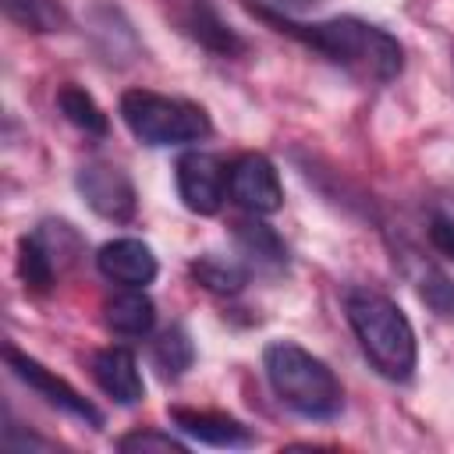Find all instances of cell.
<instances>
[{"mask_svg": "<svg viewBox=\"0 0 454 454\" xmlns=\"http://www.w3.org/2000/svg\"><path fill=\"white\" fill-rule=\"evenodd\" d=\"M259 14L270 25H277V32H287L291 39H298L301 46L316 50L319 57H326L330 64L344 67L362 82H394L404 71V46L387 28L362 21L355 14H337L323 21H294L270 11Z\"/></svg>", "mask_w": 454, "mask_h": 454, "instance_id": "cell-1", "label": "cell"}, {"mask_svg": "<svg viewBox=\"0 0 454 454\" xmlns=\"http://www.w3.org/2000/svg\"><path fill=\"white\" fill-rule=\"evenodd\" d=\"M344 312L372 369L394 383L411 380L415 362H419V344H415V330L404 309L380 291L355 287L344 298Z\"/></svg>", "mask_w": 454, "mask_h": 454, "instance_id": "cell-2", "label": "cell"}, {"mask_svg": "<svg viewBox=\"0 0 454 454\" xmlns=\"http://www.w3.org/2000/svg\"><path fill=\"white\" fill-rule=\"evenodd\" d=\"M262 369L266 380L273 387V394L280 397V404H287L294 415L301 419H337L344 408V390L340 380L333 376V369L305 351L294 340H270L262 351Z\"/></svg>", "mask_w": 454, "mask_h": 454, "instance_id": "cell-3", "label": "cell"}, {"mask_svg": "<svg viewBox=\"0 0 454 454\" xmlns=\"http://www.w3.org/2000/svg\"><path fill=\"white\" fill-rule=\"evenodd\" d=\"M121 121L128 131L153 149L163 145H188L213 131L209 114L181 96H163L153 89H128L121 96Z\"/></svg>", "mask_w": 454, "mask_h": 454, "instance_id": "cell-4", "label": "cell"}, {"mask_svg": "<svg viewBox=\"0 0 454 454\" xmlns=\"http://www.w3.org/2000/svg\"><path fill=\"white\" fill-rule=\"evenodd\" d=\"M74 188H78V195L85 199V206H89L96 216H103V220L128 223V220L135 216V209H138L135 184H131L128 170H121L117 163L92 160V163L78 167Z\"/></svg>", "mask_w": 454, "mask_h": 454, "instance_id": "cell-5", "label": "cell"}, {"mask_svg": "<svg viewBox=\"0 0 454 454\" xmlns=\"http://www.w3.org/2000/svg\"><path fill=\"white\" fill-rule=\"evenodd\" d=\"M227 188H231V199L241 209H248L252 216H270L284 206L280 174H277L273 160L262 153H241L227 167Z\"/></svg>", "mask_w": 454, "mask_h": 454, "instance_id": "cell-6", "label": "cell"}, {"mask_svg": "<svg viewBox=\"0 0 454 454\" xmlns=\"http://www.w3.org/2000/svg\"><path fill=\"white\" fill-rule=\"evenodd\" d=\"M4 358H7L11 372H14L25 387H32L46 404L60 408L64 415H71V419H78V422H85V426H92V429H99V426H103V411H99L89 397H82L67 380H60L57 372H50L43 362H35V358L21 355L18 348H7V351H4Z\"/></svg>", "mask_w": 454, "mask_h": 454, "instance_id": "cell-7", "label": "cell"}, {"mask_svg": "<svg viewBox=\"0 0 454 454\" xmlns=\"http://www.w3.org/2000/svg\"><path fill=\"white\" fill-rule=\"evenodd\" d=\"M227 163L216 153H184L177 160V195L184 202V209L199 213V216H213L220 213L223 199H227Z\"/></svg>", "mask_w": 454, "mask_h": 454, "instance_id": "cell-8", "label": "cell"}, {"mask_svg": "<svg viewBox=\"0 0 454 454\" xmlns=\"http://www.w3.org/2000/svg\"><path fill=\"white\" fill-rule=\"evenodd\" d=\"M96 270L121 287H145L156 280L160 262L142 238H114V241L99 245Z\"/></svg>", "mask_w": 454, "mask_h": 454, "instance_id": "cell-9", "label": "cell"}, {"mask_svg": "<svg viewBox=\"0 0 454 454\" xmlns=\"http://www.w3.org/2000/svg\"><path fill=\"white\" fill-rule=\"evenodd\" d=\"M177 25L188 39H195L199 46H206L216 57H241L245 53V39L216 14V7L209 0H177Z\"/></svg>", "mask_w": 454, "mask_h": 454, "instance_id": "cell-10", "label": "cell"}, {"mask_svg": "<svg viewBox=\"0 0 454 454\" xmlns=\"http://www.w3.org/2000/svg\"><path fill=\"white\" fill-rule=\"evenodd\" d=\"M170 419L184 436H192V440H199L206 447H227L231 450V447H252L255 443V433L245 422H238L234 415H223V411L170 408Z\"/></svg>", "mask_w": 454, "mask_h": 454, "instance_id": "cell-11", "label": "cell"}, {"mask_svg": "<svg viewBox=\"0 0 454 454\" xmlns=\"http://www.w3.org/2000/svg\"><path fill=\"white\" fill-rule=\"evenodd\" d=\"M92 380L106 397L117 404H138L145 397V383L138 372V362L128 348H103L92 355Z\"/></svg>", "mask_w": 454, "mask_h": 454, "instance_id": "cell-12", "label": "cell"}, {"mask_svg": "<svg viewBox=\"0 0 454 454\" xmlns=\"http://www.w3.org/2000/svg\"><path fill=\"white\" fill-rule=\"evenodd\" d=\"M103 323L121 337H145L156 323V305L142 287H124L103 301Z\"/></svg>", "mask_w": 454, "mask_h": 454, "instance_id": "cell-13", "label": "cell"}, {"mask_svg": "<svg viewBox=\"0 0 454 454\" xmlns=\"http://www.w3.org/2000/svg\"><path fill=\"white\" fill-rule=\"evenodd\" d=\"M234 241L241 248L245 266H255L259 273H280L287 270V245L280 241V234L259 220H241L234 231Z\"/></svg>", "mask_w": 454, "mask_h": 454, "instance_id": "cell-14", "label": "cell"}, {"mask_svg": "<svg viewBox=\"0 0 454 454\" xmlns=\"http://www.w3.org/2000/svg\"><path fill=\"white\" fill-rule=\"evenodd\" d=\"M57 110L64 114L67 124H74L85 135H106V128H110L103 106L82 85H74V82H67V85L57 89Z\"/></svg>", "mask_w": 454, "mask_h": 454, "instance_id": "cell-15", "label": "cell"}, {"mask_svg": "<svg viewBox=\"0 0 454 454\" xmlns=\"http://www.w3.org/2000/svg\"><path fill=\"white\" fill-rule=\"evenodd\" d=\"M192 277L206 287V291H213V294H238L241 287H245V280H248V266L245 262H238V259H227V255H199V259H192Z\"/></svg>", "mask_w": 454, "mask_h": 454, "instance_id": "cell-16", "label": "cell"}, {"mask_svg": "<svg viewBox=\"0 0 454 454\" xmlns=\"http://www.w3.org/2000/svg\"><path fill=\"white\" fill-rule=\"evenodd\" d=\"M18 277L35 294H46L60 277V270L53 266V259L46 255V248H43V241L35 234H25L18 241Z\"/></svg>", "mask_w": 454, "mask_h": 454, "instance_id": "cell-17", "label": "cell"}, {"mask_svg": "<svg viewBox=\"0 0 454 454\" xmlns=\"http://www.w3.org/2000/svg\"><path fill=\"white\" fill-rule=\"evenodd\" d=\"M192 362H195V344L184 326H170L153 340V365L160 369L163 380H177Z\"/></svg>", "mask_w": 454, "mask_h": 454, "instance_id": "cell-18", "label": "cell"}, {"mask_svg": "<svg viewBox=\"0 0 454 454\" xmlns=\"http://www.w3.org/2000/svg\"><path fill=\"white\" fill-rule=\"evenodd\" d=\"M4 14L25 32H60L67 14L53 0H4Z\"/></svg>", "mask_w": 454, "mask_h": 454, "instance_id": "cell-19", "label": "cell"}, {"mask_svg": "<svg viewBox=\"0 0 454 454\" xmlns=\"http://www.w3.org/2000/svg\"><path fill=\"white\" fill-rule=\"evenodd\" d=\"M117 450L124 454H184V440L170 436V433H156V429H135V433H124L117 440Z\"/></svg>", "mask_w": 454, "mask_h": 454, "instance_id": "cell-20", "label": "cell"}, {"mask_svg": "<svg viewBox=\"0 0 454 454\" xmlns=\"http://www.w3.org/2000/svg\"><path fill=\"white\" fill-rule=\"evenodd\" d=\"M419 294L436 316L454 319V280L450 277H443L440 270H426V277L419 280Z\"/></svg>", "mask_w": 454, "mask_h": 454, "instance_id": "cell-21", "label": "cell"}, {"mask_svg": "<svg viewBox=\"0 0 454 454\" xmlns=\"http://www.w3.org/2000/svg\"><path fill=\"white\" fill-rule=\"evenodd\" d=\"M429 241H433V248H436L440 255H447V259L454 262V223H450V220L436 216V220L429 223Z\"/></svg>", "mask_w": 454, "mask_h": 454, "instance_id": "cell-22", "label": "cell"}, {"mask_svg": "<svg viewBox=\"0 0 454 454\" xmlns=\"http://www.w3.org/2000/svg\"><path fill=\"white\" fill-rule=\"evenodd\" d=\"M280 7H312V4H319V0H277Z\"/></svg>", "mask_w": 454, "mask_h": 454, "instance_id": "cell-23", "label": "cell"}]
</instances>
